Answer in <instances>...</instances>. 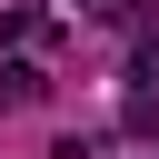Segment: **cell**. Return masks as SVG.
Returning a JSON list of instances; mask_svg holds the SVG:
<instances>
[{"instance_id": "obj_3", "label": "cell", "mask_w": 159, "mask_h": 159, "mask_svg": "<svg viewBox=\"0 0 159 159\" xmlns=\"http://www.w3.org/2000/svg\"><path fill=\"white\" fill-rule=\"evenodd\" d=\"M0 40H40V10H30V0H10V10H0Z\"/></svg>"}, {"instance_id": "obj_2", "label": "cell", "mask_w": 159, "mask_h": 159, "mask_svg": "<svg viewBox=\"0 0 159 159\" xmlns=\"http://www.w3.org/2000/svg\"><path fill=\"white\" fill-rule=\"evenodd\" d=\"M119 119H129L139 139H159V89H129V109H119Z\"/></svg>"}, {"instance_id": "obj_1", "label": "cell", "mask_w": 159, "mask_h": 159, "mask_svg": "<svg viewBox=\"0 0 159 159\" xmlns=\"http://www.w3.org/2000/svg\"><path fill=\"white\" fill-rule=\"evenodd\" d=\"M0 99H10V109H30V99H40V70H30V60H10V70H0Z\"/></svg>"}, {"instance_id": "obj_4", "label": "cell", "mask_w": 159, "mask_h": 159, "mask_svg": "<svg viewBox=\"0 0 159 159\" xmlns=\"http://www.w3.org/2000/svg\"><path fill=\"white\" fill-rule=\"evenodd\" d=\"M80 10H119V0H80Z\"/></svg>"}]
</instances>
